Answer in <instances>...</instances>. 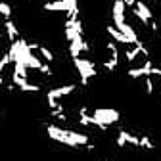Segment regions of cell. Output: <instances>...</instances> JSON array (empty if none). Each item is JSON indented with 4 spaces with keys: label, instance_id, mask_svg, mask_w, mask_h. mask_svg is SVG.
<instances>
[{
    "label": "cell",
    "instance_id": "277c9868",
    "mask_svg": "<svg viewBox=\"0 0 161 161\" xmlns=\"http://www.w3.org/2000/svg\"><path fill=\"white\" fill-rule=\"evenodd\" d=\"M100 161H106V159H100Z\"/></svg>",
    "mask_w": 161,
    "mask_h": 161
},
{
    "label": "cell",
    "instance_id": "6da1fadb",
    "mask_svg": "<svg viewBox=\"0 0 161 161\" xmlns=\"http://www.w3.org/2000/svg\"><path fill=\"white\" fill-rule=\"evenodd\" d=\"M46 134L54 140V142H59L67 148H85L88 152L94 150V142L92 136L86 132H80L75 127H64V125H56L50 123L46 125Z\"/></svg>",
    "mask_w": 161,
    "mask_h": 161
},
{
    "label": "cell",
    "instance_id": "3957f363",
    "mask_svg": "<svg viewBox=\"0 0 161 161\" xmlns=\"http://www.w3.org/2000/svg\"><path fill=\"white\" fill-rule=\"evenodd\" d=\"M155 2H159V4H161V0H155Z\"/></svg>",
    "mask_w": 161,
    "mask_h": 161
},
{
    "label": "cell",
    "instance_id": "7a4b0ae2",
    "mask_svg": "<svg viewBox=\"0 0 161 161\" xmlns=\"http://www.w3.org/2000/svg\"><path fill=\"white\" fill-rule=\"evenodd\" d=\"M12 14H14L12 6L6 2V0H0V17L2 19H12Z\"/></svg>",
    "mask_w": 161,
    "mask_h": 161
}]
</instances>
